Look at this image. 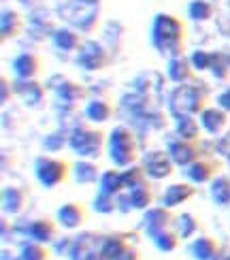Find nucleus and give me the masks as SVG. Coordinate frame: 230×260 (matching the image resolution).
Masks as SVG:
<instances>
[{
    "label": "nucleus",
    "instance_id": "nucleus-1",
    "mask_svg": "<svg viewBox=\"0 0 230 260\" xmlns=\"http://www.w3.org/2000/svg\"><path fill=\"white\" fill-rule=\"evenodd\" d=\"M151 43L162 56H181L185 47V26L175 15L160 13L153 19L151 28Z\"/></svg>",
    "mask_w": 230,
    "mask_h": 260
},
{
    "label": "nucleus",
    "instance_id": "nucleus-2",
    "mask_svg": "<svg viewBox=\"0 0 230 260\" xmlns=\"http://www.w3.org/2000/svg\"><path fill=\"white\" fill-rule=\"evenodd\" d=\"M209 101V90L203 81H190L181 83L171 96V111L175 115H196L207 109Z\"/></svg>",
    "mask_w": 230,
    "mask_h": 260
},
{
    "label": "nucleus",
    "instance_id": "nucleus-3",
    "mask_svg": "<svg viewBox=\"0 0 230 260\" xmlns=\"http://www.w3.org/2000/svg\"><path fill=\"white\" fill-rule=\"evenodd\" d=\"M107 147H109V158L113 160L115 167H130L135 165L137 158H139V143H137V137L130 128L126 126H117L111 130L107 141Z\"/></svg>",
    "mask_w": 230,
    "mask_h": 260
},
{
    "label": "nucleus",
    "instance_id": "nucleus-4",
    "mask_svg": "<svg viewBox=\"0 0 230 260\" xmlns=\"http://www.w3.org/2000/svg\"><path fill=\"white\" fill-rule=\"evenodd\" d=\"M69 147L81 158H98L105 147V133L87 126H77L69 135Z\"/></svg>",
    "mask_w": 230,
    "mask_h": 260
},
{
    "label": "nucleus",
    "instance_id": "nucleus-5",
    "mask_svg": "<svg viewBox=\"0 0 230 260\" xmlns=\"http://www.w3.org/2000/svg\"><path fill=\"white\" fill-rule=\"evenodd\" d=\"M60 15H64L81 32H92L98 24V0H73L60 9Z\"/></svg>",
    "mask_w": 230,
    "mask_h": 260
},
{
    "label": "nucleus",
    "instance_id": "nucleus-6",
    "mask_svg": "<svg viewBox=\"0 0 230 260\" xmlns=\"http://www.w3.org/2000/svg\"><path fill=\"white\" fill-rule=\"evenodd\" d=\"M69 162L60 160V158H51V156H41L35 162V173L37 179L43 183L45 188H56L60 183L69 179Z\"/></svg>",
    "mask_w": 230,
    "mask_h": 260
},
{
    "label": "nucleus",
    "instance_id": "nucleus-7",
    "mask_svg": "<svg viewBox=\"0 0 230 260\" xmlns=\"http://www.w3.org/2000/svg\"><path fill=\"white\" fill-rule=\"evenodd\" d=\"M105 237L96 233H81L75 237L69 245V258L71 260H98L101 258V247H103Z\"/></svg>",
    "mask_w": 230,
    "mask_h": 260
},
{
    "label": "nucleus",
    "instance_id": "nucleus-8",
    "mask_svg": "<svg viewBox=\"0 0 230 260\" xmlns=\"http://www.w3.org/2000/svg\"><path fill=\"white\" fill-rule=\"evenodd\" d=\"M143 169L151 179H167L175 173V162L169 151L153 149L143 156Z\"/></svg>",
    "mask_w": 230,
    "mask_h": 260
},
{
    "label": "nucleus",
    "instance_id": "nucleus-9",
    "mask_svg": "<svg viewBox=\"0 0 230 260\" xmlns=\"http://www.w3.org/2000/svg\"><path fill=\"white\" fill-rule=\"evenodd\" d=\"M169 154H171L173 162L177 167H190L192 162L203 158V151L199 147V141H188V139H181V137L177 141H171Z\"/></svg>",
    "mask_w": 230,
    "mask_h": 260
},
{
    "label": "nucleus",
    "instance_id": "nucleus-10",
    "mask_svg": "<svg viewBox=\"0 0 230 260\" xmlns=\"http://www.w3.org/2000/svg\"><path fill=\"white\" fill-rule=\"evenodd\" d=\"M173 224H175V215L171 213L169 207H149L145 218H143V229H145L149 239H153V237L164 233V231L173 229Z\"/></svg>",
    "mask_w": 230,
    "mask_h": 260
},
{
    "label": "nucleus",
    "instance_id": "nucleus-11",
    "mask_svg": "<svg viewBox=\"0 0 230 260\" xmlns=\"http://www.w3.org/2000/svg\"><path fill=\"white\" fill-rule=\"evenodd\" d=\"M77 64L85 71H101L109 64V53L94 41L83 43V47L79 49V56H77Z\"/></svg>",
    "mask_w": 230,
    "mask_h": 260
},
{
    "label": "nucleus",
    "instance_id": "nucleus-12",
    "mask_svg": "<svg viewBox=\"0 0 230 260\" xmlns=\"http://www.w3.org/2000/svg\"><path fill=\"white\" fill-rule=\"evenodd\" d=\"M217 171H220V165H217L215 160L199 158L188 167L185 175H188V179L194 183H211L217 177Z\"/></svg>",
    "mask_w": 230,
    "mask_h": 260
},
{
    "label": "nucleus",
    "instance_id": "nucleus-13",
    "mask_svg": "<svg viewBox=\"0 0 230 260\" xmlns=\"http://www.w3.org/2000/svg\"><path fill=\"white\" fill-rule=\"evenodd\" d=\"M56 218H58V224L62 226V229L73 231V229H79V226L85 222L87 211H85V207L81 203H67L58 209Z\"/></svg>",
    "mask_w": 230,
    "mask_h": 260
},
{
    "label": "nucleus",
    "instance_id": "nucleus-14",
    "mask_svg": "<svg viewBox=\"0 0 230 260\" xmlns=\"http://www.w3.org/2000/svg\"><path fill=\"white\" fill-rule=\"evenodd\" d=\"M128 239H135V235H130V233H113V235L105 237L103 247H101V256L105 260H117L119 256H122V252L130 245Z\"/></svg>",
    "mask_w": 230,
    "mask_h": 260
},
{
    "label": "nucleus",
    "instance_id": "nucleus-15",
    "mask_svg": "<svg viewBox=\"0 0 230 260\" xmlns=\"http://www.w3.org/2000/svg\"><path fill=\"white\" fill-rule=\"evenodd\" d=\"M201 124L209 135H222L224 128L228 126V115L222 107H207L201 113Z\"/></svg>",
    "mask_w": 230,
    "mask_h": 260
},
{
    "label": "nucleus",
    "instance_id": "nucleus-16",
    "mask_svg": "<svg viewBox=\"0 0 230 260\" xmlns=\"http://www.w3.org/2000/svg\"><path fill=\"white\" fill-rule=\"evenodd\" d=\"M28 235L32 241H39V243H53L58 237V224L53 222L51 218H41L35 220L28 226Z\"/></svg>",
    "mask_w": 230,
    "mask_h": 260
},
{
    "label": "nucleus",
    "instance_id": "nucleus-17",
    "mask_svg": "<svg viewBox=\"0 0 230 260\" xmlns=\"http://www.w3.org/2000/svg\"><path fill=\"white\" fill-rule=\"evenodd\" d=\"M167 73H169V79L175 81V83H190L194 81V67L188 58L183 56H175L169 60V67H167Z\"/></svg>",
    "mask_w": 230,
    "mask_h": 260
},
{
    "label": "nucleus",
    "instance_id": "nucleus-18",
    "mask_svg": "<svg viewBox=\"0 0 230 260\" xmlns=\"http://www.w3.org/2000/svg\"><path fill=\"white\" fill-rule=\"evenodd\" d=\"M56 94H58V99L64 103V105H69V107H75L77 103H83L87 99V90L83 88L81 83H75V81H67V79H62L60 85H56Z\"/></svg>",
    "mask_w": 230,
    "mask_h": 260
},
{
    "label": "nucleus",
    "instance_id": "nucleus-19",
    "mask_svg": "<svg viewBox=\"0 0 230 260\" xmlns=\"http://www.w3.org/2000/svg\"><path fill=\"white\" fill-rule=\"evenodd\" d=\"M13 71L19 79H35L39 71H41V60L37 53H19V56L13 60Z\"/></svg>",
    "mask_w": 230,
    "mask_h": 260
},
{
    "label": "nucleus",
    "instance_id": "nucleus-20",
    "mask_svg": "<svg viewBox=\"0 0 230 260\" xmlns=\"http://www.w3.org/2000/svg\"><path fill=\"white\" fill-rule=\"evenodd\" d=\"M220 252V243L213 237H199L190 243V256L194 260H213Z\"/></svg>",
    "mask_w": 230,
    "mask_h": 260
},
{
    "label": "nucleus",
    "instance_id": "nucleus-21",
    "mask_svg": "<svg viewBox=\"0 0 230 260\" xmlns=\"http://www.w3.org/2000/svg\"><path fill=\"white\" fill-rule=\"evenodd\" d=\"M196 194V188H192L190 183H173V186L167 188L164 192V199H162V205L164 207H177V205H183L185 201H190Z\"/></svg>",
    "mask_w": 230,
    "mask_h": 260
},
{
    "label": "nucleus",
    "instance_id": "nucleus-22",
    "mask_svg": "<svg viewBox=\"0 0 230 260\" xmlns=\"http://www.w3.org/2000/svg\"><path fill=\"white\" fill-rule=\"evenodd\" d=\"M28 203V192L26 188L19 186H7L3 190V209L7 213H19Z\"/></svg>",
    "mask_w": 230,
    "mask_h": 260
},
{
    "label": "nucleus",
    "instance_id": "nucleus-23",
    "mask_svg": "<svg viewBox=\"0 0 230 260\" xmlns=\"http://www.w3.org/2000/svg\"><path fill=\"white\" fill-rule=\"evenodd\" d=\"M15 92L26 101V105H32V107H37L43 101V96H45L43 85L35 79H19L15 83Z\"/></svg>",
    "mask_w": 230,
    "mask_h": 260
},
{
    "label": "nucleus",
    "instance_id": "nucleus-24",
    "mask_svg": "<svg viewBox=\"0 0 230 260\" xmlns=\"http://www.w3.org/2000/svg\"><path fill=\"white\" fill-rule=\"evenodd\" d=\"M211 199L217 207H230V175H217L211 181Z\"/></svg>",
    "mask_w": 230,
    "mask_h": 260
},
{
    "label": "nucleus",
    "instance_id": "nucleus-25",
    "mask_svg": "<svg viewBox=\"0 0 230 260\" xmlns=\"http://www.w3.org/2000/svg\"><path fill=\"white\" fill-rule=\"evenodd\" d=\"M111 115H113V107H111V103H107V101L96 99L92 103H87V107H85V117L90 122L103 124V122L111 120Z\"/></svg>",
    "mask_w": 230,
    "mask_h": 260
},
{
    "label": "nucleus",
    "instance_id": "nucleus-26",
    "mask_svg": "<svg viewBox=\"0 0 230 260\" xmlns=\"http://www.w3.org/2000/svg\"><path fill=\"white\" fill-rule=\"evenodd\" d=\"M173 229L177 231V235L181 237V239H190V237H194L201 231V222H199V218H194L192 213H181V215L175 218Z\"/></svg>",
    "mask_w": 230,
    "mask_h": 260
},
{
    "label": "nucleus",
    "instance_id": "nucleus-27",
    "mask_svg": "<svg viewBox=\"0 0 230 260\" xmlns=\"http://www.w3.org/2000/svg\"><path fill=\"white\" fill-rule=\"evenodd\" d=\"M98 183H101V190L103 192H109L113 194V197H117V194H122V190H126L124 186V175L119 171H105L101 179H98Z\"/></svg>",
    "mask_w": 230,
    "mask_h": 260
},
{
    "label": "nucleus",
    "instance_id": "nucleus-28",
    "mask_svg": "<svg viewBox=\"0 0 230 260\" xmlns=\"http://www.w3.org/2000/svg\"><path fill=\"white\" fill-rule=\"evenodd\" d=\"M53 45L62 51H75L81 47V37L73 30H56L53 32Z\"/></svg>",
    "mask_w": 230,
    "mask_h": 260
},
{
    "label": "nucleus",
    "instance_id": "nucleus-29",
    "mask_svg": "<svg viewBox=\"0 0 230 260\" xmlns=\"http://www.w3.org/2000/svg\"><path fill=\"white\" fill-rule=\"evenodd\" d=\"M21 28H24V19H21L19 13H15V11H5L3 13V26H0V30H3V39H15Z\"/></svg>",
    "mask_w": 230,
    "mask_h": 260
},
{
    "label": "nucleus",
    "instance_id": "nucleus-30",
    "mask_svg": "<svg viewBox=\"0 0 230 260\" xmlns=\"http://www.w3.org/2000/svg\"><path fill=\"white\" fill-rule=\"evenodd\" d=\"M177 135L188 141H199L201 139V126L196 122L194 115H179L177 117Z\"/></svg>",
    "mask_w": 230,
    "mask_h": 260
},
{
    "label": "nucleus",
    "instance_id": "nucleus-31",
    "mask_svg": "<svg viewBox=\"0 0 230 260\" xmlns=\"http://www.w3.org/2000/svg\"><path fill=\"white\" fill-rule=\"evenodd\" d=\"M75 179L79 183H94L96 179H101V173H98V167L90 160H81L73 167Z\"/></svg>",
    "mask_w": 230,
    "mask_h": 260
},
{
    "label": "nucleus",
    "instance_id": "nucleus-32",
    "mask_svg": "<svg viewBox=\"0 0 230 260\" xmlns=\"http://www.w3.org/2000/svg\"><path fill=\"white\" fill-rule=\"evenodd\" d=\"M122 175H124V186H126L128 192L139 188V186H143V183H147V177H149L145 173V169L137 167V165L126 167V171H122Z\"/></svg>",
    "mask_w": 230,
    "mask_h": 260
},
{
    "label": "nucleus",
    "instance_id": "nucleus-33",
    "mask_svg": "<svg viewBox=\"0 0 230 260\" xmlns=\"http://www.w3.org/2000/svg\"><path fill=\"white\" fill-rule=\"evenodd\" d=\"M128 194H130V201H133L135 209H149V205L153 203V188L149 186V181L135 190H130Z\"/></svg>",
    "mask_w": 230,
    "mask_h": 260
},
{
    "label": "nucleus",
    "instance_id": "nucleus-34",
    "mask_svg": "<svg viewBox=\"0 0 230 260\" xmlns=\"http://www.w3.org/2000/svg\"><path fill=\"white\" fill-rule=\"evenodd\" d=\"M151 241L156 243V247H158L160 252H175V250L179 247L181 237L177 235V231H175V229H169V231H164V233L156 235Z\"/></svg>",
    "mask_w": 230,
    "mask_h": 260
},
{
    "label": "nucleus",
    "instance_id": "nucleus-35",
    "mask_svg": "<svg viewBox=\"0 0 230 260\" xmlns=\"http://www.w3.org/2000/svg\"><path fill=\"white\" fill-rule=\"evenodd\" d=\"M51 252L45 247V243H39V241H30L21 247L19 252V260H49Z\"/></svg>",
    "mask_w": 230,
    "mask_h": 260
},
{
    "label": "nucleus",
    "instance_id": "nucleus-36",
    "mask_svg": "<svg viewBox=\"0 0 230 260\" xmlns=\"http://www.w3.org/2000/svg\"><path fill=\"white\" fill-rule=\"evenodd\" d=\"M213 77L217 81H228L230 79V64H228V56H224V53H211V69Z\"/></svg>",
    "mask_w": 230,
    "mask_h": 260
},
{
    "label": "nucleus",
    "instance_id": "nucleus-37",
    "mask_svg": "<svg viewBox=\"0 0 230 260\" xmlns=\"http://www.w3.org/2000/svg\"><path fill=\"white\" fill-rule=\"evenodd\" d=\"M115 209H119L117 197H113V194H109V192L98 190V194L94 197V211H98V213H113Z\"/></svg>",
    "mask_w": 230,
    "mask_h": 260
},
{
    "label": "nucleus",
    "instance_id": "nucleus-38",
    "mask_svg": "<svg viewBox=\"0 0 230 260\" xmlns=\"http://www.w3.org/2000/svg\"><path fill=\"white\" fill-rule=\"evenodd\" d=\"M190 17L196 21H207L213 17V5L207 3V0H194V3L188 7Z\"/></svg>",
    "mask_w": 230,
    "mask_h": 260
},
{
    "label": "nucleus",
    "instance_id": "nucleus-39",
    "mask_svg": "<svg viewBox=\"0 0 230 260\" xmlns=\"http://www.w3.org/2000/svg\"><path fill=\"white\" fill-rule=\"evenodd\" d=\"M190 62H192L194 71H209V69H211V53L199 49V51H194V53H192Z\"/></svg>",
    "mask_w": 230,
    "mask_h": 260
},
{
    "label": "nucleus",
    "instance_id": "nucleus-40",
    "mask_svg": "<svg viewBox=\"0 0 230 260\" xmlns=\"http://www.w3.org/2000/svg\"><path fill=\"white\" fill-rule=\"evenodd\" d=\"M215 149H217V154H222L224 158L230 160V130L215 143Z\"/></svg>",
    "mask_w": 230,
    "mask_h": 260
},
{
    "label": "nucleus",
    "instance_id": "nucleus-41",
    "mask_svg": "<svg viewBox=\"0 0 230 260\" xmlns=\"http://www.w3.org/2000/svg\"><path fill=\"white\" fill-rule=\"evenodd\" d=\"M0 83H3V85H0V90H3V94H0V101H3V103H9V101H11V96H13V92H15V88H11V83H9L7 77L0 79Z\"/></svg>",
    "mask_w": 230,
    "mask_h": 260
},
{
    "label": "nucleus",
    "instance_id": "nucleus-42",
    "mask_svg": "<svg viewBox=\"0 0 230 260\" xmlns=\"http://www.w3.org/2000/svg\"><path fill=\"white\" fill-rule=\"evenodd\" d=\"M117 260H141V252L137 250L135 245H128L126 250L122 252V256H119Z\"/></svg>",
    "mask_w": 230,
    "mask_h": 260
},
{
    "label": "nucleus",
    "instance_id": "nucleus-43",
    "mask_svg": "<svg viewBox=\"0 0 230 260\" xmlns=\"http://www.w3.org/2000/svg\"><path fill=\"white\" fill-rule=\"evenodd\" d=\"M217 105H220L224 111H230V88H226L220 96H217Z\"/></svg>",
    "mask_w": 230,
    "mask_h": 260
},
{
    "label": "nucleus",
    "instance_id": "nucleus-44",
    "mask_svg": "<svg viewBox=\"0 0 230 260\" xmlns=\"http://www.w3.org/2000/svg\"><path fill=\"white\" fill-rule=\"evenodd\" d=\"M21 5H35V3H39V0H19Z\"/></svg>",
    "mask_w": 230,
    "mask_h": 260
},
{
    "label": "nucleus",
    "instance_id": "nucleus-45",
    "mask_svg": "<svg viewBox=\"0 0 230 260\" xmlns=\"http://www.w3.org/2000/svg\"><path fill=\"white\" fill-rule=\"evenodd\" d=\"M226 260H230V250H228V252H226Z\"/></svg>",
    "mask_w": 230,
    "mask_h": 260
},
{
    "label": "nucleus",
    "instance_id": "nucleus-46",
    "mask_svg": "<svg viewBox=\"0 0 230 260\" xmlns=\"http://www.w3.org/2000/svg\"><path fill=\"white\" fill-rule=\"evenodd\" d=\"M228 64H230V53H228Z\"/></svg>",
    "mask_w": 230,
    "mask_h": 260
},
{
    "label": "nucleus",
    "instance_id": "nucleus-47",
    "mask_svg": "<svg viewBox=\"0 0 230 260\" xmlns=\"http://www.w3.org/2000/svg\"><path fill=\"white\" fill-rule=\"evenodd\" d=\"M98 260H105V258H103V256H101V258H98Z\"/></svg>",
    "mask_w": 230,
    "mask_h": 260
}]
</instances>
